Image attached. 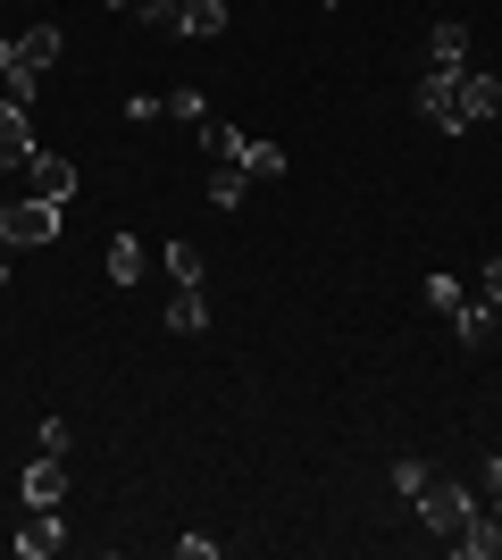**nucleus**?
I'll return each instance as SVG.
<instances>
[{"label":"nucleus","instance_id":"f257e3e1","mask_svg":"<svg viewBox=\"0 0 502 560\" xmlns=\"http://www.w3.org/2000/svg\"><path fill=\"white\" fill-rule=\"evenodd\" d=\"M59 226H68V210L43 201V192L34 201H0V243L9 252H43V243H59Z\"/></svg>","mask_w":502,"mask_h":560},{"label":"nucleus","instance_id":"f03ea898","mask_svg":"<svg viewBox=\"0 0 502 560\" xmlns=\"http://www.w3.org/2000/svg\"><path fill=\"white\" fill-rule=\"evenodd\" d=\"M410 511H419V527H428V536H453L460 518L478 511V486H460V477H428V486L410 493Z\"/></svg>","mask_w":502,"mask_h":560},{"label":"nucleus","instance_id":"7ed1b4c3","mask_svg":"<svg viewBox=\"0 0 502 560\" xmlns=\"http://www.w3.org/2000/svg\"><path fill=\"white\" fill-rule=\"evenodd\" d=\"M410 109L428 117L435 135H469V126H460V68H428L410 84Z\"/></svg>","mask_w":502,"mask_h":560},{"label":"nucleus","instance_id":"20e7f679","mask_svg":"<svg viewBox=\"0 0 502 560\" xmlns=\"http://www.w3.org/2000/svg\"><path fill=\"white\" fill-rule=\"evenodd\" d=\"M502 117V84L486 68H460V126H494Z\"/></svg>","mask_w":502,"mask_h":560},{"label":"nucleus","instance_id":"39448f33","mask_svg":"<svg viewBox=\"0 0 502 560\" xmlns=\"http://www.w3.org/2000/svg\"><path fill=\"white\" fill-rule=\"evenodd\" d=\"M59 502H68V460L43 452V460L25 468V511H59Z\"/></svg>","mask_w":502,"mask_h":560},{"label":"nucleus","instance_id":"423d86ee","mask_svg":"<svg viewBox=\"0 0 502 560\" xmlns=\"http://www.w3.org/2000/svg\"><path fill=\"white\" fill-rule=\"evenodd\" d=\"M34 151H43V142H34V117H25V101H0V167H25Z\"/></svg>","mask_w":502,"mask_h":560},{"label":"nucleus","instance_id":"0eeeda50","mask_svg":"<svg viewBox=\"0 0 502 560\" xmlns=\"http://www.w3.org/2000/svg\"><path fill=\"white\" fill-rule=\"evenodd\" d=\"M453 552H460V560H494V552H502V518L486 511V502L453 527Z\"/></svg>","mask_w":502,"mask_h":560},{"label":"nucleus","instance_id":"6e6552de","mask_svg":"<svg viewBox=\"0 0 502 560\" xmlns=\"http://www.w3.org/2000/svg\"><path fill=\"white\" fill-rule=\"evenodd\" d=\"M59 544H68V518H59V511H25V527H17V552L25 560H50Z\"/></svg>","mask_w":502,"mask_h":560},{"label":"nucleus","instance_id":"1a4fd4ad","mask_svg":"<svg viewBox=\"0 0 502 560\" xmlns=\"http://www.w3.org/2000/svg\"><path fill=\"white\" fill-rule=\"evenodd\" d=\"M25 176H34V192H43V201H68V192H75V160H59V151H34V160H25Z\"/></svg>","mask_w":502,"mask_h":560},{"label":"nucleus","instance_id":"9d476101","mask_svg":"<svg viewBox=\"0 0 502 560\" xmlns=\"http://www.w3.org/2000/svg\"><path fill=\"white\" fill-rule=\"evenodd\" d=\"M176 34H185V43H218V34H226V0H185V9H176Z\"/></svg>","mask_w":502,"mask_h":560},{"label":"nucleus","instance_id":"9b49d317","mask_svg":"<svg viewBox=\"0 0 502 560\" xmlns=\"http://www.w3.org/2000/svg\"><path fill=\"white\" fill-rule=\"evenodd\" d=\"M167 335H210V302H201V284H176V293H167Z\"/></svg>","mask_w":502,"mask_h":560},{"label":"nucleus","instance_id":"f8f14e48","mask_svg":"<svg viewBox=\"0 0 502 560\" xmlns=\"http://www.w3.org/2000/svg\"><path fill=\"white\" fill-rule=\"evenodd\" d=\"M243 192H252L243 160H218V167H210V185H201V201H210V210H243Z\"/></svg>","mask_w":502,"mask_h":560},{"label":"nucleus","instance_id":"ddd939ff","mask_svg":"<svg viewBox=\"0 0 502 560\" xmlns=\"http://www.w3.org/2000/svg\"><path fill=\"white\" fill-rule=\"evenodd\" d=\"M59 50H68V34H59V25H25V34H17V68H50Z\"/></svg>","mask_w":502,"mask_h":560},{"label":"nucleus","instance_id":"4468645a","mask_svg":"<svg viewBox=\"0 0 502 560\" xmlns=\"http://www.w3.org/2000/svg\"><path fill=\"white\" fill-rule=\"evenodd\" d=\"M428 59H435V68H469V25L444 18V25L428 34Z\"/></svg>","mask_w":502,"mask_h":560},{"label":"nucleus","instance_id":"2eb2a0df","mask_svg":"<svg viewBox=\"0 0 502 560\" xmlns=\"http://www.w3.org/2000/svg\"><path fill=\"white\" fill-rule=\"evenodd\" d=\"M285 142H268V135H243V176H285Z\"/></svg>","mask_w":502,"mask_h":560},{"label":"nucleus","instance_id":"dca6fc26","mask_svg":"<svg viewBox=\"0 0 502 560\" xmlns=\"http://www.w3.org/2000/svg\"><path fill=\"white\" fill-rule=\"evenodd\" d=\"M453 335H460V343H486V335H494V302H478V293H469V302L453 310Z\"/></svg>","mask_w":502,"mask_h":560},{"label":"nucleus","instance_id":"f3484780","mask_svg":"<svg viewBox=\"0 0 502 560\" xmlns=\"http://www.w3.org/2000/svg\"><path fill=\"white\" fill-rule=\"evenodd\" d=\"M143 277V243L135 234H109V284H135Z\"/></svg>","mask_w":502,"mask_h":560},{"label":"nucleus","instance_id":"a211bd4d","mask_svg":"<svg viewBox=\"0 0 502 560\" xmlns=\"http://www.w3.org/2000/svg\"><path fill=\"white\" fill-rule=\"evenodd\" d=\"M160 268H167V284H201V277H210L192 243H167V252H160Z\"/></svg>","mask_w":502,"mask_h":560},{"label":"nucleus","instance_id":"6ab92c4d","mask_svg":"<svg viewBox=\"0 0 502 560\" xmlns=\"http://www.w3.org/2000/svg\"><path fill=\"white\" fill-rule=\"evenodd\" d=\"M201 151H210V160H243V126H201Z\"/></svg>","mask_w":502,"mask_h":560},{"label":"nucleus","instance_id":"aec40b11","mask_svg":"<svg viewBox=\"0 0 502 560\" xmlns=\"http://www.w3.org/2000/svg\"><path fill=\"white\" fill-rule=\"evenodd\" d=\"M167 117H176V126H210V101L185 84V93H167Z\"/></svg>","mask_w":502,"mask_h":560},{"label":"nucleus","instance_id":"412c9836","mask_svg":"<svg viewBox=\"0 0 502 560\" xmlns=\"http://www.w3.org/2000/svg\"><path fill=\"white\" fill-rule=\"evenodd\" d=\"M460 302H469V284H460V277H428V310H444V318H453Z\"/></svg>","mask_w":502,"mask_h":560},{"label":"nucleus","instance_id":"4be33fe9","mask_svg":"<svg viewBox=\"0 0 502 560\" xmlns=\"http://www.w3.org/2000/svg\"><path fill=\"white\" fill-rule=\"evenodd\" d=\"M43 75H50V68H9L0 84H9V101H25V109H34V93H43Z\"/></svg>","mask_w":502,"mask_h":560},{"label":"nucleus","instance_id":"5701e85b","mask_svg":"<svg viewBox=\"0 0 502 560\" xmlns=\"http://www.w3.org/2000/svg\"><path fill=\"white\" fill-rule=\"evenodd\" d=\"M34 444H43V452H59V460H68V444H75V435H68V419H59V410H50V419L34 427Z\"/></svg>","mask_w":502,"mask_h":560},{"label":"nucleus","instance_id":"b1692460","mask_svg":"<svg viewBox=\"0 0 502 560\" xmlns=\"http://www.w3.org/2000/svg\"><path fill=\"white\" fill-rule=\"evenodd\" d=\"M428 477H435L428 460H394V493H402V502H410V493H419V486H428Z\"/></svg>","mask_w":502,"mask_h":560},{"label":"nucleus","instance_id":"393cba45","mask_svg":"<svg viewBox=\"0 0 502 560\" xmlns=\"http://www.w3.org/2000/svg\"><path fill=\"white\" fill-rule=\"evenodd\" d=\"M135 18L160 25V34H176V0H135Z\"/></svg>","mask_w":502,"mask_h":560},{"label":"nucleus","instance_id":"a878e982","mask_svg":"<svg viewBox=\"0 0 502 560\" xmlns=\"http://www.w3.org/2000/svg\"><path fill=\"white\" fill-rule=\"evenodd\" d=\"M478 502L502 518V460H486V477H478Z\"/></svg>","mask_w":502,"mask_h":560},{"label":"nucleus","instance_id":"bb28decb","mask_svg":"<svg viewBox=\"0 0 502 560\" xmlns=\"http://www.w3.org/2000/svg\"><path fill=\"white\" fill-rule=\"evenodd\" d=\"M126 117H135V126H151V117H167V101H160V93H135V101H126Z\"/></svg>","mask_w":502,"mask_h":560},{"label":"nucleus","instance_id":"cd10ccee","mask_svg":"<svg viewBox=\"0 0 502 560\" xmlns=\"http://www.w3.org/2000/svg\"><path fill=\"white\" fill-rule=\"evenodd\" d=\"M478 302L502 310V259H486V268H478Z\"/></svg>","mask_w":502,"mask_h":560},{"label":"nucleus","instance_id":"c85d7f7f","mask_svg":"<svg viewBox=\"0 0 502 560\" xmlns=\"http://www.w3.org/2000/svg\"><path fill=\"white\" fill-rule=\"evenodd\" d=\"M17 68V34H0V75Z\"/></svg>","mask_w":502,"mask_h":560},{"label":"nucleus","instance_id":"c756f323","mask_svg":"<svg viewBox=\"0 0 502 560\" xmlns=\"http://www.w3.org/2000/svg\"><path fill=\"white\" fill-rule=\"evenodd\" d=\"M0 284H9V243H0Z\"/></svg>","mask_w":502,"mask_h":560},{"label":"nucleus","instance_id":"7c9ffc66","mask_svg":"<svg viewBox=\"0 0 502 560\" xmlns=\"http://www.w3.org/2000/svg\"><path fill=\"white\" fill-rule=\"evenodd\" d=\"M318 9H343V0H318Z\"/></svg>","mask_w":502,"mask_h":560},{"label":"nucleus","instance_id":"2f4dec72","mask_svg":"<svg viewBox=\"0 0 502 560\" xmlns=\"http://www.w3.org/2000/svg\"><path fill=\"white\" fill-rule=\"evenodd\" d=\"M109 9H135V0H109Z\"/></svg>","mask_w":502,"mask_h":560}]
</instances>
